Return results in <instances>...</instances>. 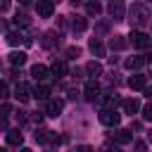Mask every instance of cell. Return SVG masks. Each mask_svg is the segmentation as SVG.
Wrapping results in <instances>:
<instances>
[{"label":"cell","instance_id":"6da1fadb","mask_svg":"<svg viewBox=\"0 0 152 152\" xmlns=\"http://www.w3.org/2000/svg\"><path fill=\"white\" fill-rule=\"evenodd\" d=\"M150 19V12H147V7L145 5H133V10H131V26H142L145 21Z\"/></svg>","mask_w":152,"mask_h":152},{"label":"cell","instance_id":"7a4b0ae2","mask_svg":"<svg viewBox=\"0 0 152 152\" xmlns=\"http://www.w3.org/2000/svg\"><path fill=\"white\" fill-rule=\"evenodd\" d=\"M119 121H121V114L116 112V109H102L100 112V124H104V126H119Z\"/></svg>","mask_w":152,"mask_h":152},{"label":"cell","instance_id":"3957f363","mask_svg":"<svg viewBox=\"0 0 152 152\" xmlns=\"http://www.w3.org/2000/svg\"><path fill=\"white\" fill-rule=\"evenodd\" d=\"M107 12H109V17H112L114 21H121L124 14H126V7H124L121 0H112V2L107 5Z\"/></svg>","mask_w":152,"mask_h":152},{"label":"cell","instance_id":"277c9868","mask_svg":"<svg viewBox=\"0 0 152 152\" xmlns=\"http://www.w3.org/2000/svg\"><path fill=\"white\" fill-rule=\"evenodd\" d=\"M109 138H112L116 145H126V142H131V140H133L131 131H126V128H116V131H112V133H109Z\"/></svg>","mask_w":152,"mask_h":152},{"label":"cell","instance_id":"5b68a950","mask_svg":"<svg viewBox=\"0 0 152 152\" xmlns=\"http://www.w3.org/2000/svg\"><path fill=\"white\" fill-rule=\"evenodd\" d=\"M131 43H133V48H147L150 45V36L147 33H142V31H131Z\"/></svg>","mask_w":152,"mask_h":152},{"label":"cell","instance_id":"8992f818","mask_svg":"<svg viewBox=\"0 0 152 152\" xmlns=\"http://www.w3.org/2000/svg\"><path fill=\"white\" fill-rule=\"evenodd\" d=\"M62 109H64V102H62V100H57V97L48 100V104H45V114H48V116H59V114H62Z\"/></svg>","mask_w":152,"mask_h":152},{"label":"cell","instance_id":"52a82bcc","mask_svg":"<svg viewBox=\"0 0 152 152\" xmlns=\"http://www.w3.org/2000/svg\"><path fill=\"white\" fill-rule=\"evenodd\" d=\"M36 10H38V14H40L43 19H48V17H52V12H55V2H52V0H38Z\"/></svg>","mask_w":152,"mask_h":152},{"label":"cell","instance_id":"ba28073f","mask_svg":"<svg viewBox=\"0 0 152 152\" xmlns=\"http://www.w3.org/2000/svg\"><path fill=\"white\" fill-rule=\"evenodd\" d=\"M31 95H33V90H31L26 83H17V88H14V97H17L19 102H28Z\"/></svg>","mask_w":152,"mask_h":152},{"label":"cell","instance_id":"9c48e42d","mask_svg":"<svg viewBox=\"0 0 152 152\" xmlns=\"http://www.w3.org/2000/svg\"><path fill=\"white\" fill-rule=\"evenodd\" d=\"M83 97H86L88 102H95V100L100 97V88H97V83H95V81L86 83V88H83Z\"/></svg>","mask_w":152,"mask_h":152},{"label":"cell","instance_id":"30bf717a","mask_svg":"<svg viewBox=\"0 0 152 152\" xmlns=\"http://www.w3.org/2000/svg\"><path fill=\"white\" fill-rule=\"evenodd\" d=\"M7 43H10V45H19V43L31 45V38L24 36V33H19V31H10V33H7Z\"/></svg>","mask_w":152,"mask_h":152},{"label":"cell","instance_id":"8fae6325","mask_svg":"<svg viewBox=\"0 0 152 152\" xmlns=\"http://www.w3.org/2000/svg\"><path fill=\"white\" fill-rule=\"evenodd\" d=\"M50 74H52V71H50L48 66H43V64H36V66L31 69V76H33V78H36L38 83H40V81H45V78H48Z\"/></svg>","mask_w":152,"mask_h":152},{"label":"cell","instance_id":"7c38bea8","mask_svg":"<svg viewBox=\"0 0 152 152\" xmlns=\"http://www.w3.org/2000/svg\"><path fill=\"white\" fill-rule=\"evenodd\" d=\"M121 109H124L126 114H131V116H133V114L140 109V100H135V97H128V100H124V102H121Z\"/></svg>","mask_w":152,"mask_h":152},{"label":"cell","instance_id":"4fadbf2b","mask_svg":"<svg viewBox=\"0 0 152 152\" xmlns=\"http://www.w3.org/2000/svg\"><path fill=\"white\" fill-rule=\"evenodd\" d=\"M36 140H38V142H57L59 138H57V133L40 128V131H36Z\"/></svg>","mask_w":152,"mask_h":152},{"label":"cell","instance_id":"5bb4252c","mask_svg":"<svg viewBox=\"0 0 152 152\" xmlns=\"http://www.w3.org/2000/svg\"><path fill=\"white\" fill-rule=\"evenodd\" d=\"M88 48H90V52H93L95 57H104V52H107L100 38H90V43H88Z\"/></svg>","mask_w":152,"mask_h":152},{"label":"cell","instance_id":"9a60e30c","mask_svg":"<svg viewBox=\"0 0 152 152\" xmlns=\"http://www.w3.org/2000/svg\"><path fill=\"white\" fill-rule=\"evenodd\" d=\"M24 142V135H21V131L19 128H14V131H7V145H14V147H19Z\"/></svg>","mask_w":152,"mask_h":152},{"label":"cell","instance_id":"2e32d148","mask_svg":"<svg viewBox=\"0 0 152 152\" xmlns=\"http://www.w3.org/2000/svg\"><path fill=\"white\" fill-rule=\"evenodd\" d=\"M86 28H88V19H86V17H71V31L81 33V31H86Z\"/></svg>","mask_w":152,"mask_h":152},{"label":"cell","instance_id":"e0dca14e","mask_svg":"<svg viewBox=\"0 0 152 152\" xmlns=\"http://www.w3.org/2000/svg\"><path fill=\"white\" fill-rule=\"evenodd\" d=\"M86 74H88L90 78H97V76L102 74V64H100V62H88V64H86Z\"/></svg>","mask_w":152,"mask_h":152},{"label":"cell","instance_id":"ac0fdd59","mask_svg":"<svg viewBox=\"0 0 152 152\" xmlns=\"http://www.w3.org/2000/svg\"><path fill=\"white\" fill-rule=\"evenodd\" d=\"M57 43H59V33L48 31V33L43 36V48H52V45H57Z\"/></svg>","mask_w":152,"mask_h":152},{"label":"cell","instance_id":"d6986e66","mask_svg":"<svg viewBox=\"0 0 152 152\" xmlns=\"http://www.w3.org/2000/svg\"><path fill=\"white\" fill-rule=\"evenodd\" d=\"M145 62H147L145 57H128V59H126V69H131V71H133V69H142Z\"/></svg>","mask_w":152,"mask_h":152},{"label":"cell","instance_id":"ffe728a7","mask_svg":"<svg viewBox=\"0 0 152 152\" xmlns=\"http://www.w3.org/2000/svg\"><path fill=\"white\" fill-rule=\"evenodd\" d=\"M128 86H131L133 90H145V88H147V86H145V76H140V74H138V76H131V78H128Z\"/></svg>","mask_w":152,"mask_h":152},{"label":"cell","instance_id":"44dd1931","mask_svg":"<svg viewBox=\"0 0 152 152\" xmlns=\"http://www.w3.org/2000/svg\"><path fill=\"white\" fill-rule=\"evenodd\" d=\"M50 71H52V76H55V78H62V76L66 74V64L59 59V62H55V64H52V69H50Z\"/></svg>","mask_w":152,"mask_h":152},{"label":"cell","instance_id":"7402d4cb","mask_svg":"<svg viewBox=\"0 0 152 152\" xmlns=\"http://www.w3.org/2000/svg\"><path fill=\"white\" fill-rule=\"evenodd\" d=\"M126 45H128V43H126L124 36H114V38L109 40V48H112V50H124Z\"/></svg>","mask_w":152,"mask_h":152},{"label":"cell","instance_id":"603a6c76","mask_svg":"<svg viewBox=\"0 0 152 152\" xmlns=\"http://www.w3.org/2000/svg\"><path fill=\"white\" fill-rule=\"evenodd\" d=\"M48 95H50L48 86H36V88H33V97H36V100H50Z\"/></svg>","mask_w":152,"mask_h":152},{"label":"cell","instance_id":"cb8c5ba5","mask_svg":"<svg viewBox=\"0 0 152 152\" xmlns=\"http://www.w3.org/2000/svg\"><path fill=\"white\" fill-rule=\"evenodd\" d=\"M24 62H26V55H24V52H12V55H10V64H12V66H21Z\"/></svg>","mask_w":152,"mask_h":152},{"label":"cell","instance_id":"d4e9b609","mask_svg":"<svg viewBox=\"0 0 152 152\" xmlns=\"http://www.w3.org/2000/svg\"><path fill=\"white\" fill-rule=\"evenodd\" d=\"M86 10H88V14H100V12H102L100 2H88V5H86Z\"/></svg>","mask_w":152,"mask_h":152},{"label":"cell","instance_id":"484cf974","mask_svg":"<svg viewBox=\"0 0 152 152\" xmlns=\"http://www.w3.org/2000/svg\"><path fill=\"white\" fill-rule=\"evenodd\" d=\"M142 119H145V121H152V102H147V104L142 107Z\"/></svg>","mask_w":152,"mask_h":152},{"label":"cell","instance_id":"4316f807","mask_svg":"<svg viewBox=\"0 0 152 152\" xmlns=\"http://www.w3.org/2000/svg\"><path fill=\"white\" fill-rule=\"evenodd\" d=\"M78 55H81V48H78V45H76V48H69V50H66V59H76Z\"/></svg>","mask_w":152,"mask_h":152},{"label":"cell","instance_id":"83f0119b","mask_svg":"<svg viewBox=\"0 0 152 152\" xmlns=\"http://www.w3.org/2000/svg\"><path fill=\"white\" fill-rule=\"evenodd\" d=\"M116 104H119L116 97H104V109H116Z\"/></svg>","mask_w":152,"mask_h":152},{"label":"cell","instance_id":"f1b7e54d","mask_svg":"<svg viewBox=\"0 0 152 152\" xmlns=\"http://www.w3.org/2000/svg\"><path fill=\"white\" fill-rule=\"evenodd\" d=\"M14 21H17V26H26V24H28V17H26V14H17Z\"/></svg>","mask_w":152,"mask_h":152},{"label":"cell","instance_id":"f546056e","mask_svg":"<svg viewBox=\"0 0 152 152\" xmlns=\"http://www.w3.org/2000/svg\"><path fill=\"white\" fill-rule=\"evenodd\" d=\"M135 152H147V145L145 142H135Z\"/></svg>","mask_w":152,"mask_h":152},{"label":"cell","instance_id":"4dcf8cb0","mask_svg":"<svg viewBox=\"0 0 152 152\" xmlns=\"http://www.w3.org/2000/svg\"><path fill=\"white\" fill-rule=\"evenodd\" d=\"M76 152H93V147H90V145H78Z\"/></svg>","mask_w":152,"mask_h":152},{"label":"cell","instance_id":"1f68e13d","mask_svg":"<svg viewBox=\"0 0 152 152\" xmlns=\"http://www.w3.org/2000/svg\"><path fill=\"white\" fill-rule=\"evenodd\" d=\"M10 112H12V107L5 102V104H2V116H10Z\"/></svg>","mask_w":152,"mask_h":152},{"label":"cell","instance_id":"d6a6232c","mask_svg":"<svg viewBox=\"0 0 152 152\" xmlns=\"http://www.w3.org/2000/svg\"><path fill=\"white\" fill-rule=\"evenodd\" d=\"M10 10V0H2V12H7Z\"/></svg>","mask_w":152,"mask_h":152},{"label":"cell","instance_id":"836d02e7","mask_svg":"<svg viewBox=\"0 0 152 152\" xmlns=\"http://www.w3.org/2000/svg\"><path fill=\"white\" fill-rule=\"evenodd\" d=\"M145 95H147V97L152 100V86H150V88H145Z\"/></svg>","mask_w":152,"mask_h":152},{"label":"cell","instance_id":"e575fe53","mask_svg":"<svg viewBox=\"0 0 152 152\" xmlns=\"http://www.w3.org/2000/svg\"><path fill=\"white\" fill-rule=\"evenodd\" d=\"M104 152H121L119 147H104Z\"/></svg>","mask_w":152,"mask_h":152},{"label":"cell","instance_id":"d590c367","mask_svg":"<svg viewBox=\"0 0 152 152\" xmlns=\"http://www.w3.org/2000/svg\"><path fill=\"white\" fill-rule=\"evenodd\" d=\"M19 152H31V150H28V147H21V150H19Z\"/></svg>","mask_w":152,"mask_h":152},{"label":"cell","instance_id":"8d00e7d4","mask_svg":"<svg viewBox=\"0 0 152 152\" xmlns=\"http://www.w3.org/2000/svg\"><path fill=\"white\" fill-rule=\"evenodd\" d=\"M147 140H150V142H152V131H150V133H147Z\"/></svg>","mask_w":152,"mask_h":152},{"label":"cell","instance_id":"74e56055","mask_svg":"<svg viewBox=\"0 0 152 152\" xmlns=\"http://www.w3.org/2000/svg\"><path fill=\"white\" fill-rule=\"evenodd\" d=\"M19 2H21V5H26V2H28V0H19Z\"/></svg>","mask_w":152,"mask_h":152},{"label":"cell","instance_id":"f35d334b","mask_svg":"<svg viewBox=\"0 0 152 152\" xmlns=\"http://www.w3.org/2000/svg\"><path fill=\"white\" fill-rule=\"evenodd\" d=\"M2 152H7V150H2Z\"/></svg>","mask_w":152,"mask_h":152}]
</instances>
